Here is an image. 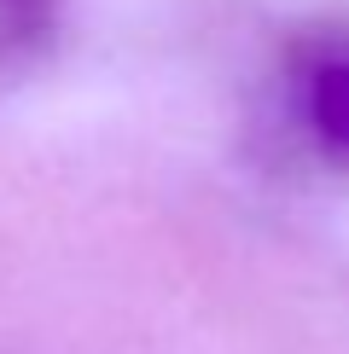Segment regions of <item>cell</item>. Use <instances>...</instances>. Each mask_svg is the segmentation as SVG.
I'll return each instance as SVG.
<instances>
[{
    "instance_id": "cell-1",
    "label": "cell",
    "mask_w": 349,
    "mask_h": 354,
    "mask_svg": "<svg viewBox=\"0 0 349 354\" xmlns=\"http://www.w3.org/2000/svg\"><path fill=\"white\" fill-rule=\"evenodd\" d=\"M314 116H320V134H326L332 145H349V70L320 76V87H314Z\"/></svg>"
}]
</instances>
